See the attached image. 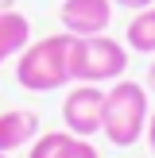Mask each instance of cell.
Wrapping results in <instances>:
<instances>
[{"mask_svg":"<svg viewBox=\"0 0 155 158\" xmlns=\"http://www.w3.org/2000/svg\"><path fill=\"white\" fill-rule=\"evenodd\" d=\"M70 31L27 43L16 54V81L27 93H54L70 85Z\"/></svg>","mask_w":155,"mask_h":158,"instance_id":"1","label":"cell"},{"mask_svg":"<svg viewBox=\"0 0 155 158\" xmlns=\"http://www.w3.org/2000/svg\"><path fill=\"white\" fill-rule=\"evenodd\" d=\"M147 116H151V100H147V85L140 81H113L105 93V120H101V135L113 147H136L140 135L147 131Z\"/></svg>","mask_w":155,"mask_h":158,"instance_id":"2","label":"cell"},{"mask_svg":"<svg viewBox=\"0 0 155 158\" xmlns=\"http://www.w3.org/2000/svg\"><path fill=\"white\" fill-rule=\"evenodd\" d=\"M124 69H128V46L120 39H108V31L70 39V81H120Z\"/></svg>","mask_w":155,"mask_h":158,"instance_id":"3","label":"cell"},{"mask_svg":"<svg viewBox=\"0 0 155 158\" xmlns=\"http://www.w3.org/2000/svg\"><path fill=\"white\" fill-rule=\"evenodd\" d=\"M101 120H105V89L78 81L66 93V100H62V123H66V131L78 135V139H89V135L101 131Z\"/></svg>","mask_w":155,"mask_h":158,"instance_id":"4","label":"cell"},{"mask_svg":"<svg viewBox=\"0 0 155 158\" xmlns=\"http://www.w3.org/2000/svg\"><path fill=\"white\" fill-rule=\"evenodd\" d=\"M58 19L70 35H101L113 19V0H62Z\"/></svg>","mask_w":155,"mask_h":158,"instance_id":"5","label":"cell"},{"mask_svg":"<svg viewBox=\"0 0 155 158\" xmlns=\"http://www.w3.org/2000/svg\"><path fill=\"white\" fill-rule=\"evenodd\" d=\"M39 131L43 127H39V116L31 108H8V112H0V151L4 154L23 151L35 143Z\"/></svg>","mask_w":155,"mask_h":158,"instance_id":"6","label":"cell"},{"mask_svg":"<svg viewBox=\"0 0 155 158\" xmlns=\"http://www.w3.org/2000/svg\"><path fill=\"white\" fill-rule=\"evenodd\" d=\"M27 43H31V19L23 12H16V8L0 12V66L8 58H16Z\"/></svg>","mask_w":155,"mask_h":158,"instance_id":"7","label":"cell"},{"mask_svg":"<svg viewBox=\"0 0 155 158\" xmlns=\"http://www.w3.org/2000/svg\"><path fill=\"white\" fill-rule=\"evenodd\" d=\"M124 46L136 54H155V4L140 8L128 19V31H124Z\"/></svg>","mask_w":155,"mask_h":158,"instance_id":"8","label":"cell"},{"mask_svg":"<svg viewBox=\"0 0 155 158\" xmlns=\"http://www.w3.org/2000/svg\"><path fill=\"white\" fill-rule=\"evenodd\" d=\"M70 143H74L70 131H39L35 143L27 147V158H62Z\"/></svg>","mask_w":155,"mask_h":158,"instance_id":"9","label":"cell"},{"mask_svg":"<svg viewBox=\"0 0 155 158\" xmlns=\"http://www.w3.org/2000/svg\"><path fill=\"white\" fill-rule=\"evenodd\" d=\"M62 158H101V154H97V147H93L89 139H78V135H74V143L66 147Z\"/></svg>","mask_w":155,"mask_h":158,"instance_id":"10","label":"cell"},{"mask_svg":"<svg viewBox=\"0 0 155 158\" xmlns=\"http://www.w3.org/2000/svg\"><path fill=\"white\" fill-rule=\"evenodd\" d=\"M155 0H113V8H132V12H140V8H151Z\"/></svg>","mask_w":155,"mask_h":158,"instance_id":"11","label":"cell"},{"mask_svg":"<svg viewBox=\"0 0 155 158\" xmlns=\"http://www.w3.org/2000/svg\"><path fill=\"white\" fill-rule=\"evenodd\" d=\"M147 147H151V154H155V108H151V116H147Z\"/></svg>","mask_w":155,"mask_h":158,"instance_id":"12","label":"cell"},{"mask_svg":"<svg viewBox=\"0 0 155 158\" xmlns=\"http://www.w3.org/2000/svg\"><path fill=\"white\" fill-rule=\"evenodd\" d=\"M147 93H155V54H151V66H147Z\"/></svg>","mask_w":155,"mask_h":158,"instance_id":"13","label":"cell"},{"mask_svg":"<svg viewBox=\"0 0 155 158\" xmlns=\"http://www.w3.org/2000/svg\"><path fill=\"white\" fill-rule=\"evenodd\" d=\"M8 8H16V0H0V12H8Z\"/></svg>","mask_w":155,"mask_h":158,"instance_id":"14","label":"cell"},{"mask_svg":"<svg viewBox=\"0 0 155 158\" xmlns=\"http://www.w3.org/2000/svg\"><path fill=\"white\" fill-rule=\"evenodd\" d=\"M0 158H12V154H4V151H0Z\"/></svg>","mask_w":155,"mask_h":158,"instance_id":"15","label":"cell"}]
</instances>
